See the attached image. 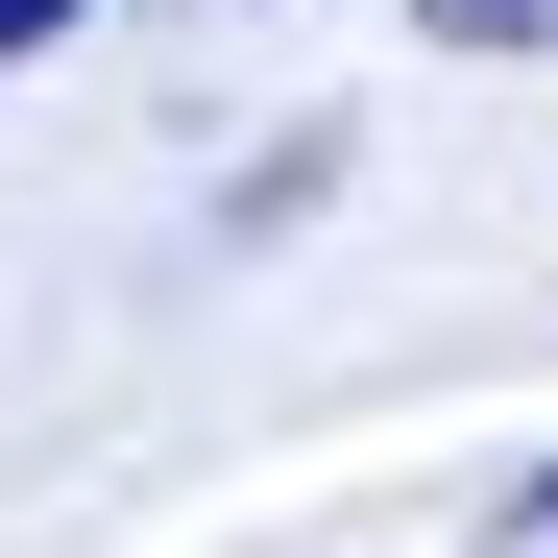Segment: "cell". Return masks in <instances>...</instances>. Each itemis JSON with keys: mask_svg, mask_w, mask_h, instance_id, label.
Segmentation results:
<instances>
[{"mask_svg": "<svg viewBox=\"0 0 558 558\" xmlns=\"http://www.w3.org/2000/svg\"><path fill=\"white\" fill-rule=\"evenodd\" d=\"M49 25H73V0H0V73H25V49H49Z\"/></svg>", "mask_w": 558, "mask_h": 558, "instance_id": "obj_2", "label": "cell"}, {"mask_svg": "<svg viewBox=\"0 0 558 558\" xmlns=\"http://www.w3.org/2000/svg\"><path fill=\"white\" fill-rule=\"evenodd\" d=\"M437 49H558V0H413Z\"/></svg>", "mask_w": 558, "mask_h": 558, "instance_id": "obj_1", "label": "cell"}, {"mask_svg": "<svg viewBox=\"0 0 558 558\" xmlns=\"http://www.w3.org/2000/svg\"><path fill=\"white\" fill-rule=\"evenodd\" d=\"M510 534H558V461H534V486H510Z\"/></svg>", "mask_w": 558, "mask_h": 558, "instance_id": "obj_3", "label": "cell"}]
</instances>
